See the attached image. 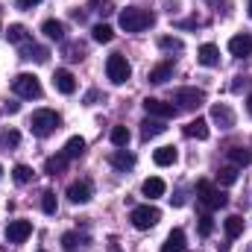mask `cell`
I'll use <instances>...</instances> for the list:
<instances>
[{"mask_svg": "<svg viewBox=\"0 0 252 252\" xmlns=\"http://www.w3.org/2000/svg\"><path fill=\"white\" fill-rule=\"evenodd\" d=\"M158 47L167 50V53H182V50H185L182 38H176V35H161V38H158Z\"/></svg>", "mask_w": 252, "mask_h": 252, "instance_id": "cell-27", "label": "cell"}, {"mask_svg": "<svg viewBox=\"0 0 252 252\" xmlns=\"http://www.w3.org/2000/svg\"><path fill=\"white\" fill-rule=\"evenodd\" d=\"M41 32H44L47 38H53V41H62V38H64V24L50 18V21H44V24H41Z\"/></svg>", "mask_w": 252, "mask_h": 252, "instance_id": "cell-21", "label": "cell"}, {"mask_svg": "<svg viewBox=\"0 0 252 252\" xmlns=\"http://www.w3.org/2000/svg\"><path fill=\"white\" fill-rule=\"evenodd\" d=\"M18 141H21V135H18V132H15V129H9V132H6V135H3V144H6V147H15V144H18Z\"/></svg>", "mask_w": 252, "mask_h": 252, "instance_id": "cell-39", "label": "cell"}, {"mask_svg": "<svg viewBox=\"0 0 252 252\" xmlns=\"http://www.w3.org/2000/svg\"><path fill=\"white\" fill-rule=\"evenodd\" d=\"M176 158H179L176 147H158V150L153 153V161H156L158 167H170V164H173Z\"/></svg>", "mask_w": 252, "mask_h": 252, "instance_id": "cell-17", "label": "cell"}, {"mask_svg": "<svg viewBox=\"0 0 252 252\" xmlns=\"http://www.w3.org/2000/svg\"><path fill=\"white\" fill-rule=\"evenodd\" d=\"M229 158H232L235 167H247V164H252V150H247V147H232L229 150Z\"/></svg>", "mask_w": 252, "mask_h": 252, "instance_id": "cell-22", "label": "cell"}, {"mask_svg": "<svg viewBox=\"0 0 252 252\" xmlns=\"http://www.w3.org/2000/svg\"><path fill=\"white\" fill-rule=\"evenodd\" d=\"M109 161H112V167H115V170H124V173L135 167V156H132V153H126V150H115V153L109 156Z\"/></svg>", "mask_w": 252, "mask_h": 252, "instance_id": "cell-15", "label": "cell"}, {"mask_svg": "<svg viewBox=\"0 0 252 252\" xmlns=\"http://www.w3.org/2000/svg\"><path fill=\"white\" fill-rule=\"evenodd\" d=\"M12 179H15V182H18V185H27V182H30V179H32V170H30V167H27V164H18V167H15V170H12Z\"/></svg>", "mask_w": 252, "mask_h": 252, "instance_id": "cell-35", "label": "cell"}, {"mask_svg": "<svg viewBox=\"0 0 252 252\" xmlns=\"http://www.w3.org/2000/svg\"><path fill=\"white\" fill-rule=\"evenodd\" d=\"M0 176H3V167H0Z\"/></svg>", "mask_w": 252, "mask_h": 252, "instance_id": "cell-43", "label": "cell"}, {"mask_svg": "<svg viewBox=\"0 0 252 252\" xmlns=\"http://www.w3.org/2000/svg\"><path fill=\"white\" fill-rule=\"evenodd\" d=\"M217 182H220V185H235V182H238V167H235V164H232V167H223V170L217 173Z\"/></svg>", "mask_w": 252, "mask_h": 252, "instance_id": "cell-34", "label": "cell"}, {"mask_svg": "<svg viewBox=\"0 0 252 252\" xmlns=\"http://www.w3.org/2000/svg\"><path fill=\"white\" fill-rule=\"evenodd\" d=\"M170 76H173V62H170V59H164V62H158L153 70H150V76H147V79H150L153 85H164Z\"/></svg>", "mask_w": 252, "mask_h": 252, "instance_id": "cell-14", "label": "cell"}, {"mask_svg": "<svg viewBox=\"0 0 252 252\" xmlns=\"http://www.w3.org/2000/svg\"><path fill=\"white\" fill-rule=\"evenodd\" d=\"M67 199H70L73 205H85V202L91 199V182H88V179L73 182V185L67 188Z\"/></svg>", "mask_w": 252, "mask_h": 252, "instance_id": "cell-11", "label": "cell"}, {"mask_svg": "<svg viewBox=\"0 0 252 252\" xmlns=\"http://www.w3.org/2000/svg\"><path fill=\"white\" fill-rule=\"evenodd\" d=\"M6 35H9V41H12V44H24V41L30 38V32H27V27H21V24H12Z\"/></svg>", "mask_w": 252, "mask_h": 252, "instance_id": "cell-31", "label": "cell"}, {"mask_svg": "<svg viewBox=\"0 0 252 252\" xmlns=\"http://www.w3.org/2000/svg\"><path fill=\"white\" fill-rule=\"evenodd\" d=\"M247 112H250V118H252V94L247 97Z\"/></svg>", "mask_w": 252, "mask_h": 252, "instance_id": "cell-41", "label": "cell"}, {"mask_svg": "<svg viewBox=\"0 0 252 252\" xmlns=\"http://www.w3.org/2000/svg\"><path fill=\"white\" fill-rule=\"evenodd\" d=\"M173 103H179L176 109L193 112V109H199V106L205 103V91H202V88H176V91H173Z\"/></svg>", "mask_w": 252, "mask_h": 252, "instance_id": "cell-7", "label": "cell"}, {"mask_svg": "<svg viewBox=\"0 0 252 252\" xmlns=\"http://www.w3.org/2000/svg\"><path fill=\"white\" fill-rule=\"evenodd\" d=\"M250 15H252V0H250Z\"/></svg>", "mask_w": 252, "mask_h": 252, "instance_id": "cell-42", "label": "cell"}, {"mask_svg": "<svg viewBox=\"0 0 252 252\" xmlns=\"http://www.w3.org/2000/svg\"><path fill=\"white\" fill-rule=\"evenodd\" d=\"M12 91H15L18 97H24V100H38V97H41V82H38V76H32V73H18V76L12 79Z\"/></svg>", "mask_w": 252, "mask_h": 252, "instance_id": "cell-3", "label": "cell"}, {"mask_svg": "<svg viewBox=\"0 0 252 252\" xmlns=\"http://www.w3.org/2000/svg\"><path fill=\"white\" fill-rule=\"evenodd\" d=\"M15 3H18L21 9H32V6H38L41 0H15Z\"/></svg>", "mask_w": 252, "mask_h": 252, "instance_id": "cell-40", "label": "cell"}, {"mask_svg": "<svg viewBox=\"0 0 252 252\" xmlns=\"http://www.w3.org/2000/svg\"><path fill=\"white\" fill-rule=\"evenodd\" d=\"M106 76H109L115 85H124L126 79L132 76V67L126 62V56H121V53L109 56V59H106Z\"/></svg>", "mask_w": 252, "mask_h": 252, "instance_id": "cell-6", "label": "cell"}, {"mask_svg": "<svg viewBox=\"0 0 252 252\" xmlns=\"http://www.w3.org/2000/svg\"><path fill=\"white\" fill-rule=\"evenodd\" d=\"M196 193H199V202H202L205 208H211V211H214V208H223V205L229 202L226 193H223L220 188H214L208 179H202V182L196 185Z\"/></svg>", "mask_w": 252, "mask_h": 252, "instance_id": "cell-5", "label": "cell"}, {"mask_svg": "<svg viewBox=\"0 0 252 252\" xmlns=\"http://www.w3.org/2000/svg\"><path fill=\"white\" fill-rule=\"evenodd\" d=\"M211 121L220 126V129H232L235 126V112L226 103H217V106H211Z\"/></svg>", "mask_w": 252, "mask_h": 252, "instance_id": "cell-12", "label": "cell"}, {"mask_svg": "<svg viewBox=\"0 0 252 252\" xmlns=\"http://www.w3.org/2000/svg\"><path fill=\"white\" fill-rule=\"evenodd\" d=\"M211 232H214V220H211V214H202V217H199V235L208 238Z\"/></svg>", "mask_w": 252, "mask_h": 252, "instance_id": "cell-37", "label": "cell"}, {"mask_svg": "<svg viewBox=\"0 0 252 252\" xmlns=\"http://www.w3.org/2000/svg\"><path fill=\"white\" fill-rule=\"evenodd\" d=\"M118 21H121V27H124L126 32H144L147 27L156 24V15L147 12V9H135V6H132V9H124V12H121Z\"/></svg>", "mask_w": 252, "mask_h": 252, "instance_id": "cell-1", "label": "cell"}, {"mask_svg": "<svg viewBox=\"0 0 252 252\" xmlns=\"http://www.w3.org/2000/svg\"><path fill=\"white\" fill-rule=\"evenodd\" d=\"M144 112L150 118H158V121H170V118L179 115V109L173 103H164V100H156V97H147L144 100Z\"/></svg>", "mask_w": 252, "mask_h": 252, "instance_id": "cell-8", "label": "cell"}, {"mask_svg": "<svg viewBox=\"0 0 252 252\" xmlns=\"http://www.w3.org/2000/svg\"><path fill=\"white\" fill-rule=\"evenodd\" d=\"M91 6H94V12H100V15H109V12H112V0H91Z\"/></svg>", "mask_w": 252, "mask_h": 252, "instance_id": "cell-38", "label": "cell"}, {"mask_svg": "<svg viewBox=\"0 0 252 252\" xmlns=\"http://www.w3.org/2000/svg\"><path fill=\"white\" fill-rule=\"evenodd\" d=\"M53 85H56L59 94H73V91H76V79H73V73L64 70V67L53 73Z\"/></svg>", "mask_w": 252, "mask_h": 252, "instance_id": "cell-13", "label": "cell"}, {"mask_svg": "<svg viewBox=\"0 0 252 252\" xmlns=\"http://www.w3.org/2000/svg\"><path fill=\"white\" fill-rule=\"evenodd\" d=\"M82 247H85V241H82L76 232H64L62 235V250L64 252H79Z\"/></svg>", "mask_w": 252, "mask_h": 252, "instance_id": "cell-26", "label": "cell"}, {"mask_svg": "<svg viewBox=\"0 0 252 252\" xmlns=\"http://www.w3.org/2000/svg\"><path fill=\"white\" fill-rule=\"evenodd\" d=\"M241 235H244V217H238V214L226 217V238L235 241V238H241Z\"/></svg>", "mask_w": 252, "mask_h": 252, "instance_id": "cell-24", "label": "cell"}, {"mask_svg": "<svg viewBox=\"0 0 252 252\" xmlns=\"http://www.w3.org/2000/svg\"><path fill=\"white\" fill-rule=\"evenodd\" d=\"M185 135H188V138H196V141H205V138H208V124H205L202 118H196V121H190V124L185 126Z\"/></svg>", "mask_w": 252, "mask_h": 252, "instance_id": "cell-23", "label": "cell"}, {"mask_svg": "<svg viewBox=\"0 0 252 252\" xmlns=\"http://www.w3.org/2000/svg\"><path fill=\"white\" fill-rule=\"evenodd\" d=\"M21 56H24V59H35V62H47V56H50V53H47V47L30 44V47H24V50H21Z\"/></svg>", "mask_w": 252, "mask_h": 252, "instance_id": "cell-29", "label": "cell"}, {"mask_svg": "<svg viewBox=\"0 0 252 252\" xmlns=\"http://www.w3.org/2000/svg\"><path fill=\"white\" fill-rule=\"evenodd\" d=\"M56 208H59L56 193H53V190H44V193H41V211H44V214H56Z\"/></svg>", "mask_w": 252, "mask_h": 252, "instance_id": "cell-32", "label": "cell"}, {"mask_svg": "<svg viewBox=\"0 0 252 252\" xmlns=\"http://www.w3.org/2000/svg\"><path fill=\"white\" fill-rule=\"evenodd\" d=\"M30 126H32V135L47 138V135H53V132L62 126V118H59L53 109H38V112L30 118Z\"/></svg>", "mask_w": 252, "mask_h": 252, "instance_id": "cell-2", "label": "cell"}, {"mask_svg": "<svg viewBox=\"0 0 252 252\" xmlns=\"http://www.w3.org/2000/svg\"><path fill=\"white\" fill-rule=\"evenodd\" d=\"M129 138H132V135H129V129H126V126H115V129H112V144H115V147H121V150H124L126 144H129Z\"/></svg>", "mask_w": 252, "mask_h": 252, "instance_id": "cell-33", "label": "cell"}, {"mask_svg": "<svg viewBox=\"0 0 252 252\" xmlns=\"http://www.w3.org/2000/svg\"><path fill=\"white\" fill-rule=\"evenodd\" d=\"M182 250H185V232H182V229H173V232L167 235L161 252H182Z\"/></svg>", "mask_w": 252, "mask_h": 252, "instance_id": "cell-20", "label": "cell"}, {"mask_svg": "<svg viewBox=\"0 0 252 252\" xmlns=\"http://www.w3.org/2000/svg\"><path fill=\"white\" fill-rule=\"evenodd\" d=\"M67 161H70V158H67V156H53V158H47V164H44V170H47V173H50V176H59V173H62L64 167H67Z\"/></svg>", "mask_w": 252, "mask_h": 252, "instance_id": "cell-28", "label": "cell"}, {"mask_svg": "<svg viewBox=\"0 0 252 252\" xmlns=\"http://www.w3.org/2000/svg\"><path fill=\"white\" fill-rule=\"evenodd\" d=\"M91 35H94V41H100V44H109V41L115 38V32H112L109 24H97V27L91 30Z\"/></svg>", "mask_w": 252, "mask_h": 252, "instance_id": "cell-30", "label": "cell"}, {"mask_svg": "<svg viewBox=\"0 0 252 252\" xmlns=\"http://www.w3.org/2000/svg\"><path fill=\"white\" fill-rule=\"evenodd\" d=\"M112 252H121V250H112Z\"/></svg>", "mask_w": 252, "mask_h": 252, "instance_id": "cell-44", "label": "cell"}, {"mask_svg": "<svg viewBox=\"0 0 252 252\" xmlns=\"http://www.w3.org/2000/svg\"><path fill=\"white\" fill-rule=\"evenodd\" d=\"M129 220H132V226H135V229L147 232V229H153V226L161 220V211H158L156 205H138V208H132Z\"/></svg>", "mask_w": 252, "mask_h": 252, "instance_id": "cell-4", "label": "cell"}, {"mask_svg": "<svg viewBox=\"0 0 252 252\" xmlns=\"http://www.w3.org/2000/svg\"><path fill=\"white\" fill-rule=\"evenodd\" d=\"M85 153V138H79V135H73L67 144H64V156L67 158H79Z\"/></svg>", "mask_w": 252, "mask_h": 252, "instance_id": "cell-25", "label": "cell"}, {"mask_svg": "<svg viewBox=\"0 0 252 252\" xmlns=\"http://www.w3.org/2000/svg\"><path fill=\"white\" fill-rule=\"evenodd\" d=\"M229 53H232V56H238V59L252 56V35H250V32L232 35V38H229Z\"/></svg>", "mask_w": 252, "mask_h": 252, "instance_id": "cell-10", "label": "cell"}, {"mask_svg": "<svg viewBox=\"0 0 252 252\" xmlns=\"http://www.w3.org/2000/svg\"><path fill=\"white\" fill-rule=\"evenodd\" d=\"M196 62L202 64V67H214V64L220 62V50L214 44H202L199 53H196Z\"/></svg>", "mask_w": 252, "mask_h": 252, "instance_id": "cell-16", "label": "cell"}, {"mask_svg": "<svg viewBox=\"0 0 252 252\" xmlns=\"http://www.w3.org/2000/svg\"><path fill=\"white\" fill-rule=\"evenodd\" d=\"M141 190H144V196L156 199V196H164L167 185H164V179H158V176H150V179H147V182L141 185Z\"/></svg>", "mask_w": 252, "mask_h": 252, "instance_id": "cell-19", "label": "cell"}, {"mask_svg": "<svg viewBox=\"0 0 252 252\" xmlns=\"http://www.w3.org/2000/svg\"><path fill=\"white\" fill-rule=\"evenodd\" d=\"M64 56L70 62H79V59H85V50H82V44H67L64 47Z\"/></svg>", "mask_w": 252, "mask_h": 252, "instance_id": "cell-36", "label": "cell"}, {"mask_svg": "<svg viewBox=\"0 0 252 252\" xmlns=\"http://www.w3.org/2000/svg\"><path fill=\"white\" fill-rule=\"evenodd\" d=\"M30 235H32V223L30 220H12L6 226V241L9 244H24Z\"/></svg>", "mask_w": 252, "mask_h": 252, "instance_id": "cell-9", "label": "cell"}, {"mask_svg": "<svg viewBox=\"0 0 252 252\" xmlns=\"http://www.w3.org/2000/svg\"><path fill=\"white\" fill-rule=\"evenodd\" d=\"M167 126H164V121H158V118H147L144 124H141V138L144 141H150V138H156V135H161Z\"/></svg>", "mask_w": 252, "mask_h": 252, "instance_id": "cell-18", "label": "cell"}]
</instances>
